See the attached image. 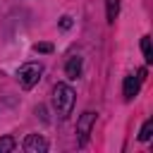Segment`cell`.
I'll use <instances>...</instances> for the list:
<instances>
[{
	"label": "cell",
	"mask_w": 153,
	"mask_h": 153,
	"mask_svg": "<svg viewBox=\"0 0 153 153\" xmlns=\"http://www.w3.org/2000/svg\"><path fill=\"white\" fill-rule=\"evenodd\" d=\"M60 26H62V29H69V26H72V17H62V19H60Z\"/></svg>",
	"instance_id": "12"
},
{
	"label": "cell",
	"mask_w": 153,
	"mask_h": 153,
	"mask_svg": "<svg viewBox=\"0 0 153 153\" xmlns=\"http://www.w3.org/2000/svg\"><path fill=\"white\" fill-rule=\"evenodd\" d=\"M151 131H153V122L146 120L143 127H141V131H139V139H141V141H148V139H151Z\"/></svg>",
	"instance_id": "9"
},
{
	"label": "cell",
	"mask_w": 153,
	"mask_h": 153,
	"mask_svg": "<svg viewBox=\"0 0 153 153\" xmlns=\"http://www.w3.org/2000/svg\"><path fill=\"white\" fill-rule=\"evenodd\" d=\"M141 50H143V60L151 65V62H153V53H151V38H148V36L141 38Z\"/></svg>",
	"instance_id": "8"
},
{
	"label": "cell",
	"mask_w": 153,
	"mask_h": 153,
	"mask_svg": "<svg viewBox=\"0 0 153 153\" xmlns=\"http://www.w3.org/2000/svg\"><path fill=\"white\" fill-rule=\"evenodd\" d=\"M117 12H120V0H105V14H108V22L110 24L115 22Z\"/></svg>",
	"instance_id": "7"
},
{
	"label": "cell",
	"mask_w": 153,
	"mask_h": 153,
	"mask_svg": "<svg viewBox=\"0 0 153 153\" xmlns=\"http://www.w3.org/2000/svg\"><path fill=\"white\" fill-rule=\"evenodd\" d=\"M146 76V69H139L136 76L134 74H127L124 76V86H122V93H124V100H131L136 93H139V86H141V79Z\"/></svg>",
	"instance_id": "3"
},
{
	"label": "cell",
	"mask_w": 153,
	"mask_h": 153,
	"mask_svg": "<svg viewBox=\"0 0 153 153\" xmlns=\"http://www.w3.org/2000/svg\"><path fill=\"white\" fill-rule=\"evenodd\" d=\"M33 50L36 53H53V43H36Z\"/></svg>",
	"instance_id": "11"
},
{
	"label": "cell",
	"mask_w": 153,
	"mask_h": 153,
	"mask_svg": "<svg viewBox=\"0 0 153 153\" xmlns=\"http://www.w3.org/2000/svg\"><path fill=\"white\" fill-rule=\"evenodd\" d=\"M74 100H76V93H74L72 86H67V84H57V86H55V91H53V103H55V108H57V112H60L62 117H67V115L72 112Z\"/></svg>",
	"instance_id": "1"
},
{
	"label": "cell",
	"mask_w": 153,
	"mask_h": 153,
	"mask_svg": "<svg viewBox=\"0 0 153 153\" xmlns=\"http://www.w3.org/2000/svg\"><path fill=\"white\" fill-rule=\"evenodd\" d=\"M93 122H96V112H91V110H86V112L79 117V122H76V134H79V143H81V146L86 143V136L91 134Z\"/></svg>",
	"instance_id": "4"
},
{
	"label": "cell",
	"mask_w": 153,
	"mask_h": 153,
	"mask_svg": "<svg viewBox=\"0 0 153 153\" xmlns=\"http://www.w3.org/2000/svg\"><path fill=\"white\" fill-rule=\"evenodd\" d=\"M65 74H67L69 79H76V76L81 74V57H79V55H72V57H69V62H67V67H65Z\"/></svg>",
	"instance_id": "6"
},
{
	"label": "cell",
	"mask_w": 153,
	"mask_h": 153,
	"mask_svg": "<svg viewBox=\"0 0 153 153\" xmlns=\"http://www.w3.org/2000/svg\"><path fill=\"white\" fill-rule=\"evenodd\" d=\"M24 151L26 153H45L48 151V141L41 134H29L24 139Z\"/></svg>",
	"instance_id": "5"
},
{
	"label": "cell",
	"mask_w": 153,
	"mask_h": 153,
	"mask_svg": "<svg viewBox=\"0 0 153 153\" xmlns=\"http://www.w3.org/2000/svg\"><path fill=\"white\" fill-rule=\"evenodd\" d=\"M41 74H43V67H41L38 62H26V65L19 67V84H22L24 88H33V86L38 84Z\"/></svg>",
	"instance_id": "2"
},
{
	"label": "cell",
	"mask_w": 153,
	"mask_h": 153,
	"mask_svg": "<svg viewBox=\"0 0 153 153\" xmlns=\"http://www.w3.org/2000/svg\"><path fill=\"white\" fill-rule=\"evenodd\" d=\"M14 151V139L12 136H2L0 139V153H10Z\"/></svg>",
	"instance_id": "10"
}]
</instances>
